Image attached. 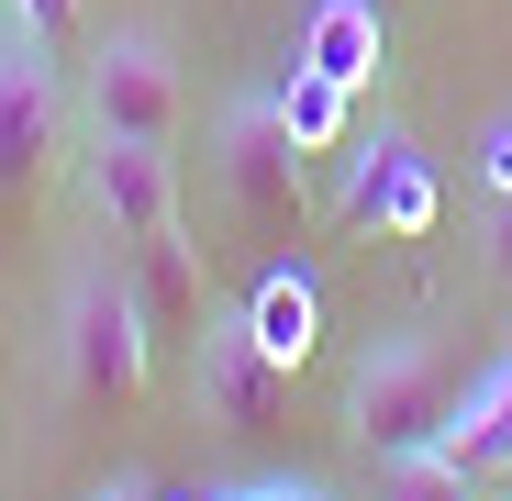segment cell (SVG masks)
<instances>
[{
    "label": "cell",
    "instance_id": "obj_7",
    "mask_svg": "<svg viewBox=\"0 0 512 501\" xmlns=\"http://www.w3.org/2000/svg\"><path fill=\"white\" fill-rule=\"evenodd\" d=\"M90 212L112 223V245L179 234V167H167V145H90Z\"/></svg>",
    "mask_w": 512,
    "mask_h": 501
},
{
    "label": "cell",
    "instance_id": "obj_6",
    "mask_svg": "<svg viewBox=\"0 0 512 501\" xmlns=\"http://www.w3.org/2000/svg\"><path fill=\"white\" fill-rule=\"evenodd\" d=\"M190 346H201V412H212L223 435H268L279 401H290V357L256 323H201Z\"/></svg>",
    "mask_w": 512,
    "mask_h": 501
},
{
    "label": "cell",
    "instance_id": "obj_9",
    "mask_svg": "<svg viewBox=\"0 0 512 501\" xmlns=\"http://www.w3.org/2000/svg\"><path fill=\"white\" fill-rule=\"evenodd\" d=\"M446 457L490 490V479H512V357L501 368H479L468 390H457V424H446Z\"/></svg>",
    "mask_w": 512,
    "mask_h": 501
},
{
    "label": "cell",
    "instance_id": "obj_5",
    "mask_svg": "<svg viewBox=\"0 0 512 501\" xmlns=\"http://www.w3.org/2000/svg\"><path fill=\"white\" fill-rule=\"evenodd\" d=\"M223 201L245 234H301V134L279 123V101H234L223 112Z\"/></svg>",
    "mask_w": 512,
    "mask_h": 501
},
{
    "label": "cell",
    "instance_id": "obj_3",
    "mask_svg": "<svg viewBox=\"0 0 512 501\" xmlns=\"http://www.w3.org/2000/svg\"><path fill=\"white\" fill-rule=\"evenodd\" d=\"M78 112L90 145H179V56L156 34H101L78 67Z\"/></svg>",
    "mask_w": 512,
    "mask_h": 501
},
{
    "label": "cell",
    "instance_id": "obj_13",
    "mask_svg": "<svg viewBox=\"0 0 512 501\" xmlns=\"http://www.w3.org/2000/svg\"><path fill=\"white\" fill-rule=\"evenodd\" d=\"M256 334L301 368V346H312V290H301V279H268V290H256Z\"/></svg>",
    "mask_w": 512,
    "mask_h": 501
},
{
    "label": "cell",
    "instance_id": "obj_17",
    "mask_svg": "<svg viewBox=\"0 0 512 501\" xmlns=\"http://www.w3.org/2000/svg\"><path fill=\"white\" fill-rule=\"evenodd\" d=\"M490 179H501V190H512V123H501V134H490Z\"/></svg>",
    "mask_w": 512,
    "mask_h": 501
},
{
    "label": "cell",
    "instance_id": "obj_11",
    "mask_svg": "<svg viewBox=\"0 0 512 501\" xmlns=\"http://www.w3.org/2000/svg\"><path fill=\"white\" fill-rule=\"evenodd\" d=\"M379 45V12L368 0H323V23H312V56L301 67H323V78H357V56Z\"/></svg>",
    "mask_w": 512,
    "mask_h": 501
},
{
    "label": "cell",
    "instance_id": "obj_2",
    "mask_svg": "<svg viewBox=\"0 0 512 501\" xmlns=\"http://www.w3.org/2000/svg\"><path fill=\"white\" fill-rule=\"evenodd\" d=\"M56 346H67V390H78V401H101V412H134V401H145L156 323H145V301H134L123 268L67 290V334H56Z\"/></svg>",
    "mask_w": 512,
    "mask_h": 501
},
{
    "label": "cell",
    "instance_id": "obj_1",
    "mask_svg": "<svg viewBox=\"0 0 512 501\" xmlns=\"http://www.w3.org/2000/svg\"><path fill=\"white\" fill-rule=\"evenodd\" d=\"M457 368H446V346H423V334H401V346H368L357 357V390H346V424H357V446L368 457H401V446H446V424H457Z\"/></svg>",
    "mask_w": 512,
    "mask_h": 501
},
{
    "label": "cell",
    "instance_id": "obj_15",
    "mask_svg": "<svg viewBox=\"0 0 512 501\" xmlns=\"http://www.w3.org/2000/svg\"><path fill=\"white\" fill-rule=\"evenodd\" d=\"M490 268L512 279V190H501V212H490Z\"/></svg>",
    "mask_w": 512,
    "mask_h": 501
},
{
    "label": "cell",
    "instance_id": "obj_14",
    "mask_svg": "<svg viewBox=\"0 0 512 501\" xmlns=\"http://www.w3.org/2000/svg\"><path fill=\"white\" fill-rule=\"evenodd\" d=\"M12 23H23V34H67V23H78V0H12Z\"/></svg>",
    "mask_w": 512,
    "mask_h": 501
},
{
    "label": "cell",
    "instance_id": "obj_12",
    "mask_svg": "<svg viewBox=\"0 0 512 501\" xmlns=\"http://www.w3.org/2000/svg\"><path fill=\"white\" fill-rule=\"evenodd\" d=\"M334 112H346V78H323V67H301L290 90H279V123H290L301 145H323V134H334Z\"/></svg>",
    "mask_w": 512,
    "mask_h": 501
},
{
    "label": "cell",
    "instance_id": "obj_18",
    "mask_svg": "<svg viewBox=\"0 0 512 501\" xmlns=\"http://www.w3.org/2000/svg\"><path fill=\"white\" fill-rule=\"evenodd\" d=\"M101 501H156V490H145V479H112V490H101Z\"/></svg>",
    "mask_w": 512,
    "mask_h": 501
},
{
    "label": "cell",
    "instance_id": "obj_4",
    "mask_svg": "<svg viewBox=\"0 0 512 501\" xmlns=\"http://www.w3.org/2000/svg\"><path fill=\"white\" fill-rule=\"evenodd\" d=\"M56 145H67V90L45 67V34H0V201H34L56 179Z\"/></svg>",
    "mask_w": 512,
    "mask_h": 501
},
{
    "label": "cell",
    "instance_id": "obj_10",
    "mask_svg": "<svg viewBox=\"0 0 512 501\" xmlns=\"http://www.w3.org/2000/svg\"><path fill=\"white\" fill-rule=\"evenodd\" d=\"M379 501H479V479L446 446H401V457H379Z\"/></svg>",
    "mask_w": 512,
    "mask_h": 501
},
{
    "label": "cell",
    "instance_id": "obj_16",
    "mask_svg": "<svg viewBox=\"0 0 512 501\" xmlns=\"http://www.w3.org/2000/svg\"><path fill=\"white\" fill-rule=\"evenodd\" d=\"M234 501H323V490H301V479H256V490H234Z\"/></svg>",
    "mask_w": 512,
    "mask_h": 501
},
{
    "label": "cell",
    "instance_id": "obj_8",
    "mask_svg": "<svg viewBox=\"0 0 512 501\" xmlns=\"http://www.w3.org/2000/svg\"><path fill=\"white\" fill-rule=\"evenodd\" d=\"M123 279H134V301H145L156 334H201V323H212V290H201V245H190V223H179V234H156V245H123Z\"/></svg>",
    "mask_w": 512,
    "mask_h": 501
}]
</instances>
